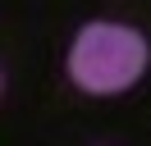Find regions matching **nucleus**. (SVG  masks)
I'll use <instances>...</instances> for the list:
<instances>
[{"mask_svg":"<svg viewBox=\"0 0 151 146\" xmlns=\"http://www.w3.org/2000/svg\"><path fill=\"white\" fill-rule=\"evenodd\" d=\"M147 36L124 23H87L69 50V78L83 91H124L147 69Z\"/></svg>","mask_w":151,"mask_h":146,"instance_id":"1","label":"nucleus"}]
</instances>
